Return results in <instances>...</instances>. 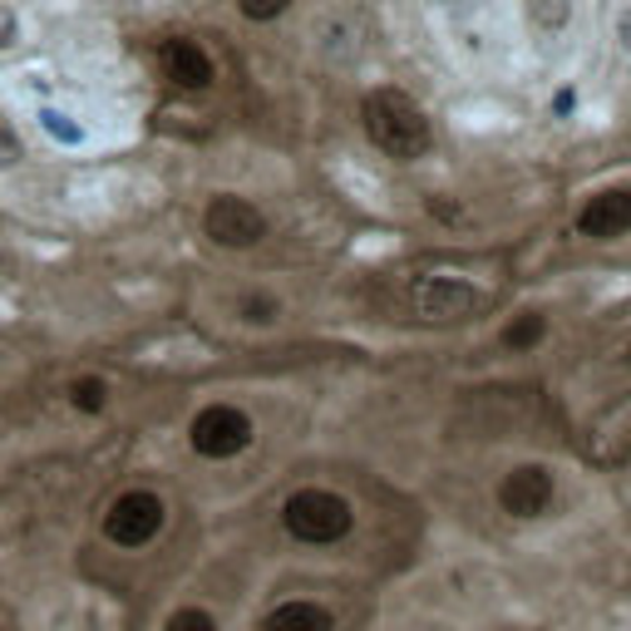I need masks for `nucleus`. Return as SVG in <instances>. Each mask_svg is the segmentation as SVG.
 Returning a JSON list of instances; mask_svg holds the SVG:
<instances>
[{
	"label": "nucleus",
	"mask_w": 631,
	"mask_h": 631,
	"mask_svg": "<svg viewBox=\"0 0 631 631\" xmlns=\"http://www.w3.org/2000/svg\"><path fill=\"white\" fill-rule=\"evenodd\" d=\"M361 114H365V134H371V144L381 148L385 158L415 164V158L430 154L434 129H430L424 109L410 95H400V89H375Z\"/></svg>",
	"instance_id": "obj_1"
},
{
	"label": "nucleus",
	"mask_w": 631,
	"mask_h": 631,
	"mask_svg": "<svg viewBox=\"0 0 631 631\" xmlns=\"http://www.w3.org/2000/svg\"><path fill=\"white\" fill-rule=\"evenodd\" d=\"M282 523L296 543L326 548V543H341V538L351 533L355 513H351V503L331 489H296L292 499L282 503Z\"/></svg>",
	"instance_id": "obj_2"
},
{
	"label": "nucleus",
	"mask_w": 631,
	"mask_h": 631,
	"mask_svg": "<svg viewBox=\"0 0 631 631\" xmlns=\"http://www.w3.org/2000/svg\"><path fill=\"white\" fill-rule=\"evenodd\" d=\"M375 40H381V20H375L365 6L321 10L316 26H312V45L321 50V60H331V65H355V60H365Z\"/></svg>",
	"instance_id": "obj_3"
},
{
	"label": "nucleus",
	"mask_w": 631,
	"mask_h": 631,
	"mask_svg": "<svg viewBox=\"0 0 631 631\" xmlns=\"http://www.w3.org/2000/svg\"><path fill=\"white\" fill-rule=\"evenodd\" d=\"M164 519H168V509H164L158 493L129 489V493H119V499L109 503L105 538L109 543H119V548H148L158 533H164Z\"/></svg>",
	"instance_id": "obj_4"
},
{
	"label": "nucleus",
	"mask_w": 631,
	"mask_h": 631,
	"mask_svg": "<svg viewBox=\"0 0 631 631\" xmlns=\"http://www.w3.org/2000/svg\"><path fill=\"white\" fill-rule=\"evenodd\" d=\"M188 440L203 459H237L252 444V420L237 405H208L193 420Z\"/></svg>",
	"instance_id": "obj_5"
},
{
	"label": "nucleus",
	"mask_w": 631,
	"mask_h": 631,
	"mask_svg": "<svg viewBox=\"0 0 631 631\" xmlns=\"http://www.w3.org/2000/svg\"><path fill=\"white\" fill-rule=\"evenodd\" d=\"M203 233L217 247H257L267 237V217L252 208L247 198H213L203 213Z\"/></svg>",
	"instance_id": "obj_6"
},
{
	"label": "nucleus",
	"mask_w": 631,
	"mask_h": 631,
	"mask_svg": "<svg viewBox=\"0 0 631 631\" xmlns=\"http://www.w3.org/2000/svg\"><path fill=\"white\" fill-rule=\"evenodd\" d=\"M499 503L509 519H538V513H548V503H553V474H548L543 464H519L513 474H503Z\"/></svg>",
	"instance_id": "obj_7"
},
{
	"label": "nucleus",
	"mask_w": 631,
	"mask_h": 631,
	"mask_svg": "<svg viewBox=\"0 0 631 631\" xmlns=\"http://www.w3.org/2000/svg\"><path fill=\"white\" fill-rule=\"evenodd\" d=\"M415 312L424 321H459L469 312H479V292L469 282H450V277H424L415 286Z\"/></svg>",
	"instance_id": "obj_8"
},
{
	"label": "nucleus",
	"mask_w": 631,
	"mask_h": 631,
	"mask_svg": "<svg viewBox=\"0 0 631 631\" xmlns=\"http://www.w3.org/2000/svg\"><path fill=\"white\" fill-rule=\"evenodd\" d=\"M582 237H622L631 233V193H597L588 208L578 213Z\"/></svg>",
	"instance_id": "obj_9"
},
{
	"label": "nucleus",
	"mask_w": 631,
	"mask_h": 631,
	"mask_svg": "<svg viewBox=\"0 0 631 631\" xmlns=\"http://www.w3.org/2000/svg\"><path fill=\"white\" fill-rule=\"evenodd\" d=\"M164 70H168V79L174 85H183V89H203L213 79V60L198 50L193 40H168L164 45Z\"/></svg>",
	"instance_id": "obj_10"
},
{
	"label": "nucleus",
	"mask_w": 631,
	"mask_h": 631,
	"mask_svg": "<svg viewBox=\"0 0 631 631\" xmlns=\"http://www.w3.org/2000/svg\"><path fill=\"white\" fill-rule=\"evenodd\" d=\"M331 612L321 602H306V597H296V602H282L267 612V622L262 631H331Z\"/></svg>",
	"instance_id": "obj_11"
},
{
	"label": "nucleus",
	"mask_w": 631,
	"mask_h": 631,
	"mask_svg": "<svg viewBox=\"0 0 631 631\" xmlns=\"http://www.w3.org/2000/svg\"><path fill=\"white\" fill-rule=\"evenodd\" d=\"M523 10L538 30H548V36L568 30V20H572V0H523Z\"/></svg>",
	"instance_id": "obj_12"
},
{
	"label": "nucleus",
	"mask_w": 631,
	"mask_h": 631,
	"mask_svg": "<svg viewBox=\"0 0 631 631\" xmlns=\"http://www.w3.org/2000/svg\"><path fill=\"white\" fill-rule=\"evenodd\" d=\"M543 331H548V321H543V316H538V312H523V316H513V321H509L503 341H509L513 351H523V346H538V341H543Z\"/></svg>",
	"instance_id": "obj_13"
},
{
	"label": "nucleus",
	"mask_w": 631,
	"mask_h": 631,
	"mask_svg": "<svg viewBox=\"0 0 631 631\" xmlns=\"http://www.w3.org/2000/svg\"><path fill=\"white\" fill-rule=\"evenodd\" d=\"M70 400H75V410H85V415H99V410H105V400H109V390H105V381L85 375V381H75Z\"/></svg>",
	"instance_id": "obj_14"
},
{
	"label": "nucleus",
	"mask_w": 631,
	"mask_h": 631,
	"mask_svg": "<svg viewBox=\"0 0 631 631\" xmlns=\"http://www.w3.org/2000/svg\"><path fill=\"white\" fill-rule=\"evenodd\" d=\"M168 631H223L213 622V612H203V607H183V612L168 617Z\"/></svg>",
	"instance_id": "obj_15"
},
{
	"label": "nucleus",
	"mask_w": 631,
	"mask_h": 631,
	"mask_svg": "<svg viewBox=\"0 0 631 631\" xmlns=\"http://www.w3.org/2000/svg\"><path fill=\"white\" fill-rule=\"evenodd\" d=\"M20 158H26V144H20V134H16V124L0 114V168H16Z\"/></svg>",
	"instance_id": "obj_16"
},
{
	"label": "nucleus",
	"mask_w": 631,
	"mask_h": 631,
	"mask_svg": "<svg viewBox=\"0 0 631 631\" xmlns=\"http://www.w3.org/2000/svg\"><path fill=\"white\" fill-rule=\"evenodd\" d=\"M237 6H243L247 20H277L282 10L292 6V0H237Z\"/></svg>",
	"instance_id": "obj_17"
},
{
	"label": "nucleus",
	"mask_w": 631,
	"mask_h": 631,
	"mask_svg": "<svg viewBox=\"0 0 631 631\" xmlns=\"http://www.w3.org/2000/svg\"><path fill=\"white\" fill-rule=\"evenodd\" d=\"M243 312H247V321H272L277 316V302H272V296H247Z\"/></svg>",
	"instance_id": "obj_18"
},
{
	"label": "nucleus",
	"mask_w": 631,
	"mask_h": 631,
	"mask_svg": "<svg viewBox=\"0 0 631 631\" xmlns=\"http://www.w3.org/2000/svg\"><path fill=\"white\" fill-rule=\"evenodd\" d=\"M16 36H20V20H16V10H10V6H0V50H6V45H16Z\"/></svg>",
	"instance_id": "obj_19"
},
{
	"label": "nucleus",
	"mask_w": 631,
	"mask_h": 631,
	"mask_svg": "<svg viewBox=\"0 0 631 631\" xmlns=\"http://www.w3.org/2000/svg\"><path fill=\"white\" fill-rule=\"evenodd\" d=\"M45 129H50L55 134V139H79V129H75V124H65V114H45Z\"/></svg>",
	"instance_id": "obj_20"
},
{
	"label": "nucleus",
	"mask_w": 631,
	"mask_h": 631,
	"mask_svg": "<svg viewBox=\"0 0 631 631\" xmlns=\"http://www.w3.org/2000/svg\"><path fill=\"white\" fill-rule=\"evenodd\" d=\"M617 40L631 50V10H622V20H617Z\"/></svg>",
	"instance_id": "obj_21"
}]
</instances>
